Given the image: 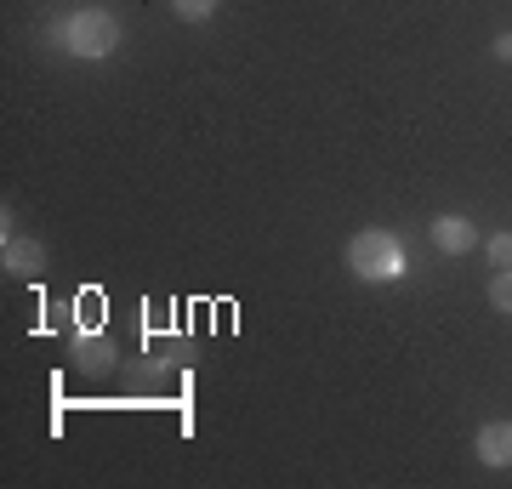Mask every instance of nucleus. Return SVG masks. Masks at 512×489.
<instances>
[{"mask_svg": "<svg viewBox=\"0 0 512 489\" xmlns=\"http://www.w3.org/2000/svg\"><path fill=\"white\" fill-rule=\"evenodd\" d=\"M490 262H495V268H512V234H495L490 239Z\"/></svg>", "mask_w": 512, "mask_h": 489, "instance_id": "obj_9", "label": "nucleus"}, {"mask_svg": "<svg viewBox=\"0 0 512 489\" xmlns=\"http://www.w3.org/2000/svg\"><path fill=\"white\" fill-rule=\"evenodd\" d=\"M490 52L501 57V63H512V35H495V40H490Z\"/></svg>", "mask_w": 512, "mask_h": 489, "instance_id": "obj_10", "label": "nucleus"}, {"mask_svg": "<svg viewBox=\"0 0 512 489\" xmlns=\"http://www.w3.org/2000/svg\"><path fill=\"white\" fill-rule=\"evenodd\" d=\"M0 262H6V273H23V279L46 273V251H40L35 239H12V234H6V251H0Z\"/></svg>", "mask_w": 512, "mask_h": 489, "instance_id": "obj_5", "label": "nucleus"}, {"mask_svg": "<svg viewBox=\"0 0 512 489\" xmlns=\"http://www.w3.org/2000/svg\"><path fill=\"white\" fill-rule=\"evenodd\" d=\"M490 302L501 313H512V268H495V279H490Z\"/></svg>", "mask_w": 512, "mask_h": 489, "instance_id": "obj_7", "label": "nucleus"}, {"mask_svg": "<svg viewBox=\"0 0 512 489\" xmlns=\"http://www.w3.org/2000/svg\"><path fill=\"white\" fill-rule=\"evenodd\" d=\"M473 455L484 467H512V421H484L473 438Z\"/></svg>", "mask_w": 512, "mask_h": 489, "instance_id": "obj_3", "label": "nucleus"}, {"mask_svg": "<svg viewBox=\"0 0 512 489\" xmlns=\"http://www.w3.org/2000/svg\"><path fill=\"white\" fill-rule=\"evenodd\" d=\"M69 364H80V370H109V364H114V347H109V336H97V330H86V336H74V347H69Z\"/></svg>", "mask_w": 512, "mask_h": 489, "instance_id": "obj_6", "label": "nucleus"}, {"mask_svg": "<svg viewBox=\"0 0 512 489\" xmlns=\"http://www.w3.org/2000/svg\"><path fill=\"white\" fill-rule=\"evenodd\" d=\"M433 245L444 256H467L478 245V228L467 217H433Z\"/></svg>", "mask_w": 512, "mask_h": 489, "instance_id": "obj_4", "label": "nucleus"}, {"mask_svg": "<svg viewBox=\"0 0 512 489\" xmlns=\"http://www.w3.org/2000/svg\"><path fill=\"white\" fill-rule=\"evenodd\" d=\"M348 268L365 285H393V279H404V245L387 228H359L348 239Z\"/></svg>", "mask_w": 512, "mask_h": 489, "instance_id": "obj_1", "label": "nucleus"}, {"mask_svg": "<svg viewBox=\"0 0 512 489\" xmlns=\"http://www.w3.org/2000/svg\"><path fill=\"white\" fill-rule=\"evenodd\" d=\"M171 6H177V18L183 23H205L211 12H217V0H171Z\"/></svg>", "mask_w": 512, "mask_h": 489, "instance_id": "obj_8", "label": "nucleus"}, {"mask_svg": "<svg viewBox=\"0 0 512 489\" xmlns=\"http://www.w3.org/2000/svg\"><path fill=\"white\" fill-rule=\"evenodd\" d=\"M57 40H63L74 57H109L114 46H120V18H114V12H103V6H86V12L63 18Z\"/></svg>", "mask_w": 512, "mask_h": 489, "instance_id": "obj_2", "label": "nucleus"}]
</instances>
